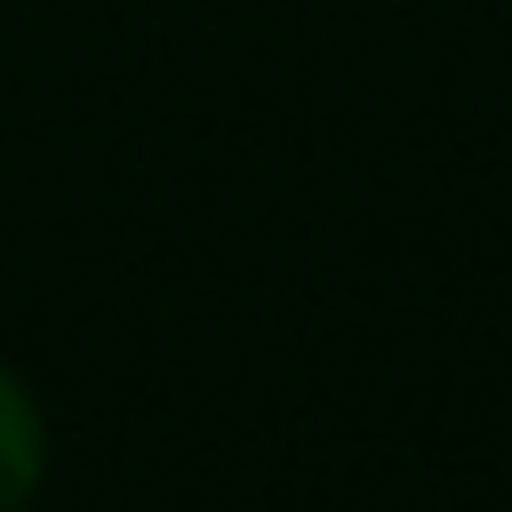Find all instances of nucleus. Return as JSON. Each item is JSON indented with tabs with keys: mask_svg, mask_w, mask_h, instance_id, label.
I'll list each match as a JSON object with an SVG mask.
<instances>
[{
	"mask_svg": "<svg viewBox=\"0 0 512 512\" xmlns=\"http://www.w3.org/2000/svg\"><path fill=\"white\" fill-rule=\"evenodd\" d=\"M40 472H48L40 400H32V384L0 360V512H24V504L40 496Z\"/></svg>",
	"mask_w": 512,
	"mask_h": 512,
	"instance_id": "nucleus-1",
	"label": "nucleus"
}]
</instances>
